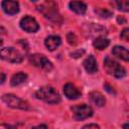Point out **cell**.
<instances>
[{
	"label": "cell",
	"mask_w": 129,
	"mask_h": 129,
	"mask_svg": "<svg viewBox=\"0 0 129 129\" xmlns=\"http://www.w3.org/2000/svg\"><path fill=\"white\" fill-rule=\"evenodd\" d=\"M35 97L48 104H57L60 102V96L52 87H42L35 92Z\"/></svg>",
	"instance_id": "obj_1"
},
{
	"label": "cell",
	"mask_w": 129,
	"mask_h": 129,
	"mask_svg": "<svg viewBox=\"0 0 129 129\" xmlns=\"http://www.w3.org/2000/svg\"><path fill=\"white\" fill-rule=\"evenodd\" d=\"M104 68L109 75L118 79L123 78L126 75V70L121 64H119L117 61L113 60L110 57H106L104 59Z\"/></svg>",
	"instance_id": "obj_2"
},
{
	"label": "cell",
	"mask_w": 129,
	"mask_h": 129,
	"mask_svg": "<svg viewBox=\"0 0 129 129\" xmlns=\"http://www.w3.org/2000/svg\"><path fill=\"white\" fill-rule=\"evenodd\" d=\"M1 100L8 107H11L14 109H21V110H28L29 109V105L27 102L23 101L22 99L14 96L12 94H4L1 97Z\"/></svg>",
	"instance_id": "obj_3"
},
{
	"label": "cell",
	"mask_w": 129,
	"mask_h": 129,
	"mask_svg": "<svg viewBox=\"0 0 129 129\" xmlns=\"http://www.w3.org/2000/svg\"><path fill=\"white\" fill-rule=\"evenodd\" d=\"M1 58L6 60V61H9V62H15V63H18V62H21L22 59H23V55L22 53H20L15 47H4L1 49Z\"/></svg>",
	"instance_id": "obj_4"
},
{
	"label": "cell",
	"mask_w": 129,
	"mask_h": 129,
	"mask_svg": "<svg viewBox=\"0 0 129 129\" xmlns=\"http://www.w3.org/2000/svg\"><path fill=\"white\" fill-rule=\"evenodd\" d=\"M72 111L74 113V117L78 121L85 120L93 115V109L89 105L82 104V105H77L72 107Z\"/></svg>",
	"instance_id": "obj_5"
},
{
	"label": "cell",
	"mask_w": 129,
	"mask_h": 129,
	"mask_svg": "<svg viewBox=\"0 0 129 129\" xmlns=\"http://www.w3.org/2000/svg\"><path fill=\"white\" fill-rule=\"evenodd\" d=\"M29 62L32 66L39 68V69H42V70H45V71H49L52 69V63L44 55L39 54V53L31 54L29 56Z\"/></svg>",
	"instance_id": "obj_6"
},
{
	"label": "cell",
	"mask_w": 129,
	"mask_h": 129,
	"mask_svg": "<svg viewBox=\"0 0 129 129\" xmlns=\"http://www.w3.org/2000/svg\"><path fill=\"white\" fill-rule=\"evenodd\" d=\"M20 27L26 31V32H29V33H33V32H36L39 28V25L37 23V21L31 17V16H24L21 20H20Z\"/></svg>",
	"instance_id": "obj_7"
},
{
	"label": "cell",
	"mask_w": 129,
	"mask_h": 129,
	"mask_svg": "<svg viewBox=\"0 0 129 129\" xmlns=\"http://www.w3.org/2000/svg\"><path fill=\"white\" fill-rule=\"evenodd\" d=\"M1 6L3 11L10 15H14L19 11V4L15 0H3Z\"/></svg>",
	"instance_id": "obj_8"
},
{
	"label": "cell",
	"mask_w": 129,
	"mask_h": 129,
	"mask_svg": "<svg viewBox=\"0 0 129 129\" xmlns=\"http://www.w3.org/2000/svg\"><path fill=\"white\" fill-rule=\"evenodd\" d=\"M63 93L66 97L70 100H76L81 97V92L71 83H68L63 86Z\"/></svg>",
	"instance_id": "obj_9"
},
{
	"label": "cell",
	"mask_w": 129,
	"mask_h": 129,
	"mask_svg": "<svg viewBox=\"0 0 129 129\" xmlns=\"http://www.w3.org/2000/svg\"><path fill=\"white\" fill-rule=\"evenodd\" d=\"M60 43H61V39L57 35H49L44 40V44H45V46L47 47L48 50L56 49L60 45Z\"/></svg>",
	"instance_id": "obj_10"
},
{
	"label": "cell",
	"mask_w": 129,
	"mask_h": 129,
	"mask_svg": "<svg viewBox=\"0 0 129 129\" xmlns=\"http://www.w3.org/2000/svg\"><path fill=\"white\" fill-rule=\"evenodd\" d=\"M112 53L113 55L117 56L118 58H121L122 60L129 61V50L123 46H120V45L114 46L112 49Z\"/></svg>",
	"instance_id": "obj_11"
},
{
	"label": "cell",
	"mask_w": 129,
	"mask_h": 129,
	"mask_svg": "<svg viewBox=\"0 0 129 129\" xmlns=\"http://www.w3.org/2000/svg\"><path fill=\"white\" fill-rule=\"evenodd\" d=\"M84 68L89 74H94L98 71V66L95 57L93 55H89L85 60H84Z\"/></svg>",
	"instance_id": "obj_12"
},
{
	"label": "cell",
	"mask_w": 129,
	"mask_h": 129,
	"mask_svg": "<svg viewBox=\"0 0 129 129\" xmlns=\"http://www.w3.org/2000/svg\"><path fill=\"white\" fill-rule=\"evenodd\" d=\"M89 98L90 100L92 101V103H94L96 106L98 107H103L106 103V100H105V97L100 93V92H97V91H94V92H91L89 94Z\"/></svg>",
	"instance_id": "obj_13"
},
{
	"label": "cell",
	"mask_w": 129,
	"mask_h": 129,
	"mask_svg": "<svg viewBox=\"0 0 129 129\" xmlns=\"http://www.w3.org/2000/svg\"><path fill=\"white\" fill-rule=\"evenodd\" d=\"M69 6H70L71 10H73L74 12H76L78 14H84L87 11V5L82 1L73 0L70 2Z\"/></svg>",
	"instance_id": "obj_14"
},
{
	"label": "cell",
	"mask_w": 129,
	"mask_h": 129,
	"mask_svg": "<svg viewBox=\"0 0 129 129\" xmlns=\"http://www.w3.org/2000/svg\"><path fill=\"white\" fill-rule=\"evenodd\" d=\"M26 79H27V75L26 74H24V73H17V74L12 76L10 84H11V86L16 87V86H19L22 83H24L26 81Z\"/></svg>",
	"instance_id": "obj_15"
},
{
	"label": "cell",
	"mask_w": 129,
	"mask_h": 129,
	"mask_svg": "<svg viewBox=\"0 0 129 129\" xmlns=\"http://www.w3.org/2000/svg\"><path fill=\"white\" fill-rule=\"evenodd\" d=\"M109 43H110L109 39H107L105 37H98L94 40L93 45H94L95 48H97L99 50H102V49H105L109 45Z\"/></svg>",
	"instance_id": "obj_16"
},
{
	"label": "cell",
	"mask_w": 129,
	"mask_h": 129,
	"mask_svg": "<svg viewBox=\"0 0 129 129\" xmlns=\"http://www.w3.org/2000/svg\"><path fill=\"white\" fill-rule=\"evenodd\" d=\"M113 1H114V5L117 9L125 11V12H129V2L121 1V0H113Z\"/></svg>",
	"instance_id": "obj_17"
},
{
	"label": "cell",
	"mask_w": 129,
	"mask_h": 129,
	"mask_svg": "<svg viewBox=\"0 0 129 129\" xmlns=\"http://www.w3.org/2000/svg\"><path fill=\"white\" fill-rule=\"evenodd\" d=\"M120 37H121V39H123L125 41H129V27H127L121 31Z\"/></svg>",
	"instance_id": "obj_18"
},
{
	"label": "cell",
	"mask_w": 129,
	"mask_h": 129,
	"mask_svg": "<svg viewBox=\"0 0 129 129\" xmlns=\"http://www.w3.org/2000/svg\"><path fill=\"white\" fill-rule=\"evenodd\" d=\"M96 12H98L102 17H109V16H111V12H109L108 10L102 9V10H96Z\"/></svg>",
	"instance_id": "obj_19"
},
{
	"label": "cell",
	"mask_w": 129,
	"mask_h": 129,
	"mask_svg": "<svg viewBox=\"0 0 129 129\" xmlns=\"http://www.w3.org/2000/svg\"><path fill=\"white\" fill-rule=\"evenodd\" d=\"M100 126L97 125V124H88V125H85L84 128H99Z\"/></svg>",
	"instance_id": "obj_20"
},
{
	"label": "cell",
	"mask_w": 129,
	"mask_h": 129,
	"mask_svg": "<svg viewBox=\"0 0 129 129\" xmlns=\"http://www.w3.org/2000/svg\"><path fill=\"white\" fill-rule=\"evenodd\" d=\"M104 87H105V88H107L106 90H107L108 92H110V93H114V91H112V90H111V88L109 87V85H107V84H106V85H104Z\"/></svg>",
	"instance_id": "obj_21"
},
{
	"label": "cell",
	"mask_w": 129,
	"mask_h": 129,
	"mask_svg": "<svg viewBox=\"0 0 129 129\" xmlns=\"http://www.w3.org/2000/svg\"><path fill=\"white\" fill-rule=\"evenodd\" d=\"M4 81H5V75L4 73H1V84H3Z\"/></svg>",
	"instance_id": "obj_22"
},
{
	"label": "cell",
	"mask_w": 129,
	"mask_h": 129,
	"mask_svg": "<svg viewBox=\"0 0 129 129\" xmlns=\"http://www.w3.org/2000/svg\"><path fill=\"white\" fill-rule=\"evenodd\" d=\"M123 128H129V123L124 124V125H123Z\"/></svg>",
	"instance_id": "obj_23"
},
{
	"label": "cell",
	"mask_w": 129,
	"mask_h": 129,
	"mask_svg": "<svg viewBox=\"0 0 129 129\" xmlns=\"http://www.w3.org/2000/svg\"><path fill=\"white\" fill-rule=\"evenodd\" d=\"M30 1H32V2H36L37 0H30Z\"/></svg>",
	"instance_id": "obj_24"
}]
</instances>
